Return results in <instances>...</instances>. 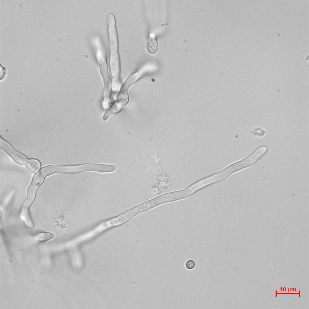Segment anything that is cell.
<instances>
[{
  "label": "cell",
  "instance_id": "12",
  "mask_svg": "<svg viewBox=\"0 0 309 309\" xmlns=\"http://www.w3.org/2000/svg\"><path fill=\"white\" fill-rule=\"evenodd\" d=\"M195 264L194 261L192 260L188 261L186 264V268L188 269H192L195 266Z\"/></svg>",
  "mask_w": 309,
  "mask_h": 309
},
{
  "label": "cell",
  "instance_id": "5",
  "mask_svg": "<svg viewBox=\"0 0 309 309\" xmlns=\"http://www.w3.org/2000/svg\"><path fill=\"white\" fill-rule=\"evenodd\" d=\"M146 47L148 51L151 54H154L157 52L158 46L157 37L155 34L152 33L149 34Z\"/></svg>",
  "mask_w": 309,
  "mask_h": 309
},
{
  "label": "cell",
  "instance_id": "4",
  "mask_svg": "<svg viewBox=\"0 0 309 309\" xmlns=\"http://www.w3.org/2000/svg\"><path fill=\"white\" fill-rule=\"evenodd\" d=\"M0 147L18 164L24 165L27 162V159L24 155L17 151L9 144L1 139H0Z\"/></svg>",
  "mask_w": 309,
  "mask_h": 309
},
{
  "label": "cell",
  "instance_id": "9",
  "mask_svg": "<svg viewBox=\"0 0 309 309\" xmlns=\"http://www.w3.org/2000/svg\"><path fill=\"white\" fill-rule=\"evenodd\" d=\"M121 109V107L117 103H114L105 112L103 117V120L106 121L112 114L119 112Z\"/></svg>",
  "mask_w": 309,
  "mask_h": 309
},
{
  "label": "cell",
  "instance_id": "3",
  "mask_svg": "<svg viewBox=\"0 0 309 309\" xmlns=\"http://www.w3.org/2000/svg\"><path fill=\"white\" fill-rule=\"evenodd\" d=\"M45 177L39 171L34 176L27 190V195L24 205L29 206L34 199L37 190L43 182Z\"/></svg>",
  "mask_w": 309,
  "mask_h": 309
},
{
  "label": "cell",
  "instance_id": "10",
  "mask_svg": "<svg viewBox=\"0 0 309 309\" xmlns=\"http://www.w3.org/2000/svg\"><path fill=\"white\" fill-rule=\"evenodd\" d=\"M128 101L127 92L120 90L117 97V104L120 105H125L127 104Z\"/></svg>",
  "mask_w": 309,
  "mask_h": 309
},
{
  "label": "cell",
  "instance_id": "1",
  "mask_svg": "<svg viewBox=\"0 0 309 309\" xmlns=\"http://www.w3.org/2000/svg\"><path fill=\"white\" fill-rule=\"evenodd\" d=\"M108 21L110 50V66L113 82H117L119 81L120 61L116 20L113 13L109 14Z\"/></svg>",
  "mask_w": 309,
  "mask_h": 309
},
{
  "label": "cell",
  "instance_id": "8",
  "mask_svg": "<svg viewBox=\"0 0 309 309\" xmlns=\"http://www.w3.org/2000/svg\"><path fill=\"white\" fill-rule=\"evenodd\" d=\"M26 166L28 170L30 172L35 173L37 171L40 167V164L37 160L31 159L28 160Z\"/></svg>",
  "mask_w": 309,
  "mask_h": 309
},
{
  "label": "cell",
  "instance_id": "11",
  "mask_svg": "<svg viewBox=\"0 0 309 309\" xmlns=\"http://www.w3.org/2000/svg\"><path fill=\"white\" fill-rule=\"evenodd\" d=\"M54 234L52 233L42 232L38 234L35 237L36 240L41 241H45L53 239Z\"/></svg>",
  "mask_w": 309,
  "mask_h": 309
},
{
  "label": "cell",
  "instance_id": "7",
  "mask_svg": "<svg viewBox=\"0 0 309 309\" xmlns=\"http://www.w3.org/2000/svg\"><path fill=\"white\" fill-rule=\"evenodd\" d=\"M21 217L28 227H33V223L29 214L28 206L24 205L21 211Z\"/></svg>",
  "mask_w": 309,
  "mask_h": 309
},
{
  "label": "cell",
  "instance_id": "2",
  "mask_svg": "<svg viewBox=\"0 0 309 309\" xmlns=\"http://www.w3.org/2000/svg\"><path fill=\"white\" fill-rule=\"evenodd\" d=\"M67 173L79 172L84 171H95L101 173H110L115 171L116 166L104 164H85L78 165H67Z\"/></svg>",
  "mask_w": 309,
  "mask_h": 309
},
{
  "label": "cell",
  "instance_id": "6",
  "mask_svg": "<svg viewBox=\"0 0 309 309\" xmlns=\"http://www.w3.org/2000/svg\"><path fill=\"white\" fill-rule=\"evenodd\" d=\"M140 74L136 72L129 76L123 84L120 90L127 91L129 88L140 78Z\"/></svg>",
  "mask_w": 309,
  "mask_h": 309
}]
</instances>
